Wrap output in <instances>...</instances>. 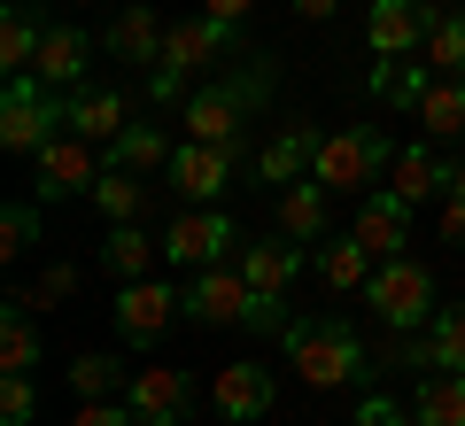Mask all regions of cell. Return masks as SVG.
I'll use <instances>...</instances> for the list:
<instances>
[{
  "mask_svg": "<svg viewBox=\"0 0 465 426\" xmlns=\"http://www.w3.org/2000/svg\"><path fill=\"white\" fill-rule=\"evenodd\" d=\"M280 349H287L302 388H349V380L365 372V342H357L349 318H287Z\"/></svg>",
  "mask_w": 465,
  "mask_h": 426,
  "instance_id": "1",
  "label": "cell"
},
{
  "mask_svg": "<svg viewBox=\"0 0 465 426\" xmlns=\"http://www.w3.org/2000/svg\"><path fill=\"white\" fill-rule=\"evenodd\" d=\"M186 318H194V326H264V333L287 326L280 302L256 295L241 263H210V272H194V287H186Z\"/></svg>",
  "mask_w": 465,
  "mask_h": 426,
  "instance_id": "2",
  "label": "cell"
},
{
  "mask_svg": "<svg viewBox=\"0 0 465 426\" xmlns=\"http://www.w3.org/2000/svg\"><path fill=\"white\" fill-rule=\"evenodd\" d=\"M225 47H232V24H217V16H171V32H163V63L148 70V94L171 101L186 78H194V70L225 63Z\"/></svg>",
  "mask_w": 465,
  "mask_h": 426,
  "instance_id": "3",
  "label": "cell"
},
{
  "mask_svg": "<svg viewBox=\"0 0 465 426\" xmlns=\"http://www.w3.org/2000/svg\"><path fill=\"white\" fill-rule=\"evenodd\" d=\"M388 140L372 124H349V132H326V148H318V163H311V179L326 186V194H365V186H381L388 179Z\"/></svg>",
  "mask_w": 465,
  "mask_h": 426,
  "instance_id": "4",
  "label": "cell"
},
{
  "mask_svg": "<svg viewBox=\"0 0 465 426\" xmlns=\"http://www.w3.org/2000/svg\"><path fill=\"white\" fill-rule=\"evenodd\" d=\"M109 318H116V342L124 349H155L171 333V318H186V295L171 279H124L109 295Z\"/></svg>",
  "mask_w": 465,
  "mask_h": 426,
  "instance_id": "5",
  "label": "cell"
},
{
  "mask_svg": "<svg viewBox=\"0 0 465 426\" xmlns=\"http://www.w3.org/2000/svg\"><path fill=\"white\" fill-rule=\"evenodd\" d=\"M365 311L381 318V326H396V333L427 326V318H434V279H427V263H411V256H388L381 272L365 279Z\"/></svg>",
  "mask_w": 465,
  "mask_h": 426,
  "instance_id": "6",
  "label": "cell"
},
{
  "mask_svg": "<svg viewBox=\"0 0 465 426\" xmlns=\"http://www.w3.org/2000/svg\"><path fill=\"white\" fill-rule=\"evenodd\" d=\"M94 179H101V155H94V140H85V132H70V124L32 155V194H39V202L94 194Z\"/></svg>",
  "mask_w": 465,
  "mask_h": 426,
  "instance_id": "7",
  "label": "cell"
},
{
  "mask_svg": "<svg viewBox=\"0 0 465 426\" xmlns=\"http://www.w3.org/2000/svg\"><path fill=\"white\" fill-rule=\"evenodd\" d=\"M54 132H63V101H47L39 78H8V94H0V148L8 155H39Z\"/></svg>",
  "mask_w": 465,
  "mask_h": 426,
  "instance_id": "8",
  "label": "cell"
},
{
  "mask_svg": "<svg viewBox=\"0 0 465 426\" xmlns=\"http://www.w3.org/2000/svg\"><path fill=\"white\" fill-rule=\"evenodd\" d=\"M256 94H264V78H249V85H202V94L179 109L186 140H210V148H241V132H249Z\"/></svg>",
  "mask_w": 465,
  "mask_h": 426,
  "instance_id": "9",
  "label": "cell"
},
{
  "mask_svg": "<svg viewBox=\"0 0 465 426\" xmlns=\"http://www.w3.org/2000/svg\"><path fill=\"white\" fill-rule=\"evenodd\" d=\"M163 256L171 263H186V272H210V263H225V256H241V233H232V217L225 210H186V217H171L163 225Z\"/></svg>",
  "mask_w": 465,
  "mask_h": 426,
  "instance_id": "10",
  "label": "cell"
},
{
  "mask_svg": "<svg viewBox=\"0 0 465 426\" xmlns=\"http://www.w3.org/2000/svg\"><path fill=\"white\" fill-rule=\"evenodd\" d=\"M124 403H133V419H140V426H186L194 380H186L179 364H140L133 388H124Z\"/></svg>",
  "mask_w": 465,
  "mask_h": 426,
  "instance_id": "11",
  "label": "cell"
},
{
  "mask_svg": "<svg viewBox=\"0 0 465 426\" xmlns=\"http://www.w3.org/2000/svg\"><path fill=\"white\" fill-rule=\"evenodd\" d=\"M427 24H434V0H372L365 39H372L381 63H403V54L427 47Z\"/></svg>",
  "mask_w": 465,
  "mask_h": 426,
  "instance_id": "12",
  "label": "cell"
},
{
  "mask_svg": "<svg viewBox=\"0 0 465 426\" xmlns=\"http://www.w3.org/2000/svg\"><path fill=\"white\" fill-rule=\"evenodd\" d=\"M272 395H280V388H272V372H264V364H249V357H241V364H217V372H210V411H217V419H232V426L264 419Z\"/></svg>",
  "mask_w": 465,
  "mask_h": 426,
  "instance_id": "13",
  "label": "cell"
},
{
  "mask_svg": "<svg viewBox=\"0 0 465 426\" xmlns=\"http://www.w3.org/2000/svg\"><path fill=\"white\" fill-rule=\"evenodd\" d=\"M349 233L372 248V256H403L411 248V202H396L388 186H372V194H357V217H349Z\"/></svg>",
  "mask_w": 465,
  "mask_h": 426,
  "instance_id": "14",
  "label": "cell"
},
{
  "mask_svg": "<svg viewBox=\"0 0 465 426\" xmlns=\"http://www.w3.org/2000/svg\"><path fill=\"white\" fill-rule=\"evenodd\" d=\"M241 272H249V287L264 302H280L287 311V287H295V272H302V241H287V233H272V241H241Z\"/></svg>",
  "mask_w": 465,
  "mask_h": 426,
  "instance_id": "15",
  "label": "cell"
},
{
  "mask_svg": "<svg viewBox=\"0 0 465 426\" xmlns=\"http://www.w3.org/2000/svg\"><path fill=\"white\" fill-rule=\"evenodd\" d=\"M171 186H179L186 202H217L232 186V148H210V140H179L171 148Z\"/></svg>",
  "mask_w": 465,
  "mask_h": 426,
  "instance_id": "16",
  "label": "cell"
},
{
  "mask_svg": "<svg viewBox=\"0 0 465 426\" xmlns=\"http://www.w3.org/2000/svg\"><path fill=\"white\" fill-rule=\"evenodd\" d=\"M318 148H326V132L295 116V124H280V132L264 140V155H256V179H264V186H295V179H311Z\"/></svg>",
  "mask_w": 465,
  "mask_h": 426,
  "instance_id": "17",
  "label": "cell"
},
{
  "mask_svg": "<svg viewBox=\"0 0 465 426\" xmlns=\"http://www.w3.org/2000/svg\"><path fill=\"white\" fill-rule=\"evenodd\" d=\"M85 63H94V39H85L78 24H47V47H39L32 78L47 85V94H78V85H85Z\"/></svg>",
  "mask_w": 465,
  "mask_h": 426,
  "instance_id": "18",
  "label": "cell"
},
{
  "mask_svg": "<svg viewBox=\"0 0 465 426\" xmlns=\"http://www.w3.org/2000/svg\"><path fill=\"white\" fill-rule=\"evenodd\" d=\"M163 32H171V24L155 16L148 0H133V8L109 24V63H140V70H155V63H163Z\"/></svg>",
  "mask_w": 465,
  "mask_h": 426,
  "instance_id": "19",
  "label": "cell"
},
{
  "mask_svg": "<svg viewBox=\"0 0 465 426\" xmlns=\"http://www.w3.org/2000/svg\"><path fill=\"white\" fill-rule=\"evenodd\" d=\"M63 124H70V132H85L94 148H109L116 132L133 124V109H124V94H109V85H78V94L63 101Z\"/></svg>",
  "mask_w": 465,
  "mask_h": 426,
  "instance_id": "20",
  "label": "cell"
},
{
  "mask_svg": "<svg viewBox=\"0 0 465 426\" xmlns=\"http://www.w3.org/2000/svg\"><path fill=\"white\" fill-rule=\"evenodd\" d=\"M381 272V256H372L357 233H341V241H326L318 248V279H326L333 295H365V279Z\"/></svg>",
  "mask_w": 465,
  "mask_h": 426,
  "instance_id": "21",
  "label": "cell"
},
{
  "mask_svg": "<svg viewBox=\"0 0 465 426\" xmlns=\"http://www.w3.org/2000/svg\"><path fill=\"white\" fill-rule=\"evenodd\" d=\"M388 194H396V202H411V210H419V202L450 194V163H442V155H427V148H403L396 163H388Z\"/></svg>",
  "mask_w": 465,
  "mask_h": 426,
  "instance_id": "22",
  "label": "cell"
},
{
  "mask_svg": "<svg viewBox=\"0 0 465 426\" xmlns=\"http://www.w3.org/2000/svg\"><path fill=\"white\" fill-rule=\"evenodd\" d=\"M85 202H94L109 225H140V210H148V179L124 171V163H101V179H94V194H85Z\"/></svg>",
  "mask_w": 465,
  "mask_h": 426,
  "instance_id": "23",
  "label": "cell"
},
{
  "mask_svg": "<svg viewBox=\"0 0 465 426\" xmlns=\"http://www.w3.org/2000/svg\"><path fill=\"white\" fill-rule=\"evenodd\" d=\"M155 256H163V241H148L140 225H109V248H101V272L124 287V279H155Z\"/></svg>",
  "mask_w": 465,
  "mask_h": 426,
  "instance_id": "24",
  "label": "cell"
},
{
  "mask_svg": "<svg viewBox=\"0 0 465 426\" xmlns=\"http://www.w3.org/2000/svg\"><path fill=\"white\" fill-rule=\"evenodd\" d=\"M39 357H47V342H39V326H32V302H8L0 311V372H39Z\"/></svg>",
  "mask_w": 465,
  "mask_h": 426,
  "instance_id": "25",
  "label": "cell"
},
{
  "mask_svg": "<svg viewBox=\"0 0 465 426\" xmlns=\"http://www.w3.org/2000/svg\"><path fill=\"white\" fill-rule=\"evenodd\" d=\"M411 116H419L427 140H465V78H434Z\"/></svg>",
  "mask_w": 465,
  "mask_h": 426,
  "instance_id": "26",
  "label": "cell"
},
{
  "mask_svg": "<svg viewBox=\"0 0 465 426\" xmlns=\"http://www.w3.org/2000/svg\"><path fill=\"white\" fill-rule=\"evenodd\" d=\"M411 419L419 426H465V372H442V364H434V372L419 380V395H411Z\"/></svg>",
  "mask_w": 465,
  "mask_h": 426,
  "instance_id": "27",
  "label": "cell"
},
{
  "mask_svg": "<svg viewBox=\"0 0 465 426\" xmlns=\"http://www.w3.org/2000/svg\"><path fill=\"white\" fill-rule=\"evenodd\" d=\"M326 186L318 179H295V186H280V233L287 241H318V233H326Z\"/></svg>",
  "mask_w": 465,
  "mask_h": 426,
  "instance_id": "28",
  "label": "cell"
},
{
  "mask_svg": "<svg viewBox=\"0 0 465 426\" xmlns=\"http://www.w3.org/2000/svg\"><path fill=\"white\" fill-rule=\"evenodd\" d=\"M419 63H427V70H442V78H465V8H434Z\"/></svg>",
  "mask_w": 465,
  "mask_h": 426,
  "instance_id": "29",
  "label": "cell"
},
{
  "mask_svg": "<svg viewBox=\"0 0 465 426\" xmlns=\"http://www.w3.org/2000/svg\"><path fill=\"white\" fill-rule=\"evenodd\" d=\"M39 47H47L39 16H32V8H8V16H0V70H8V78H32Z\"/></svg>",
  "mask_w": 465,
  "mask_h": 426,
  "instance_id": "30",
  "label": "cell"
},
{
  "mask_svg": "<svg viewBox=\"0 0 465 426\" xmlns=\"http://www.w3.org/2000/svg\"><path fill=\"white\" fill-rule=\"evenodd\" d=\"M411 357L442 364V372H465V302H458V311H434V318H427V333H419Z\"/></svg>",
  "mask_w": 465,
  "mask_h": 426,
  "instance_id": "31",
  "label": "cell"
},
{
  "mask_svg": "<svg viewBox=\"0 0 465 426\" xmlns=\"http://www.w3.org/2000/svg\"><path fill=\"white\" fill-rule=\"evenodd\" d=\"M109 163H124V171L148 179L155 163H171V132H163V124H124V132L109 140Z\"/></svg>",
  "mask_w": 465,
  "mask_h": 426,
  "instance_id": "32",
  "label": "cell"
},
{
  "mask_svg": "<svg viewBox=\"0 0 465 426\" xmlns=\"http://www.w3.org/2000/svg\"><path fill=\"white\" fill-rule=\"evenodd\" d=\"M70 388H78V403H116V388H133V364L101 357V349H85L78 364H70Z\"/></svg>",
  "mask_w": 465,
  "mask_h": 426,
  "instance_id": "33",
  "label": "cell"
},
{
  "mask_svg": "<svg viewBox=\"0 0 465 426\" xmlns=\"http://www.w3.org/2000/svg\"><path fill=\"white\" fill-rule=\"evenodd\" d=\"M39 217H47V202H8V210H0V256H8V263H16L24 256V248H32L39 241Z\"/></svg>",
  "mask_w": 465,
  "mask_h": 426,
  "instance_id": "34",
  "label": "cell"
},
{
  "mask_svg": "<svg viewBox=\"0 0 465 426\" xmlns=\"http://www.w3.org/2000/svg\"><path fill=\"white\" fill-rule=\"evenodd\" d=\"M32 419H39L32 372H0V426H32Z\"/></svg>",
  "mask_w": 465,
  "mask_h": 426,
  "instance_id": "35",
  "label": "cell"
},
{
  "mask_svg": "<svg viewBox=\"0 0 465 426\" xmlns=\"http://www.w3.org/2000/svg\"><path fill=\"white\" fill-rule=\"evenodd\" d=\"M70 287H78V272H70V263H47V272H39V287H32L24 302H32V311H47V302H63Z\"/></svg>",
  "mask_w": 465,
  "mask_h": 426,
  "instance_id": "36",
  "label": "cell"
},
{
  "mask_svg": "<svg viewBox=\"0 0 465 426\" xmlns=\"http://www.w3.org/2000/svg\"><path fill=\"white\" fill-rule=\"evenodd\" d=\"M70 426H140V419H133V403H78Z\"/></svg>",
  "mask_w": 465,
  "mask_h": 426,
  "instance_id": "37",
  "label": "cell"
},
{
  "mask_svg": "<svg viewBox=\"0 0 465 426\" xmlns=\"http://www.w3.org/2000/svg\"><path fill=\"white\" fill-rule=\"evenodd\" d=\"M357 426H419L411 411H396V403H381V395H372V403H357Z\"/></svg>",
  "mask_w": 465,
  "mask_h": 426,
  "instance_id": "38",
  "label": "cell"
},
{
  "mask_svg": "<svg viewBox=\"0 0 465 426\" xmlns=\"http://www.w3.org/2000/svg\"><path fill=\"white\" fill-rule=\"evenodd\" d=\"M442 241H458V248H465V194H450V202H442Z\"/></svg>",
  "mask_w": 465,
  "mask_h": 426,
  "instance_id": "39",
  "label": "cell"
},
{
  "mask_svg": "<svg viewBox=\"0 0 465 426\" xmlns=\"http://www.w3.org/2000/svg\"><path fill=\"white\" fill-rule=\"evenodd\" d=\"M249 8H256V0H202V16H217V24H241Z\"/></svg>",
  "mask_w": 465,
  "mask_h": 426,
  "instance_id": "40",
  "label": "cell"
},
{
  "mask_svg": "<svg viewBox=\"0 0 465 426\" xmlns=\"http://www.w3.org/2000/svg\"><path fill=\"white\" fill-rule=\"evenodd\" d=\"M333 8H341V0H295V16H302V24H326Z\"/></svg>",
  "mask_w": 465,
  "mask_h": 426,
  "instance_id": "41",
  "label": "cell"
},
{
  "mask_svg": "<svg viewBox=\"0 0 465 426\" xmlns=\"http://www.w3.org/2000/svg\"><path fill=\"white\" fill-rule=\"evenodd\" d=\"M450 194H465V163H458V171H450Z\"/></svg>",
  "mask_w": 465,
  "mask_h": 426,
  "instance_id": "42",
  "label": "cell"
}]
</instances>
